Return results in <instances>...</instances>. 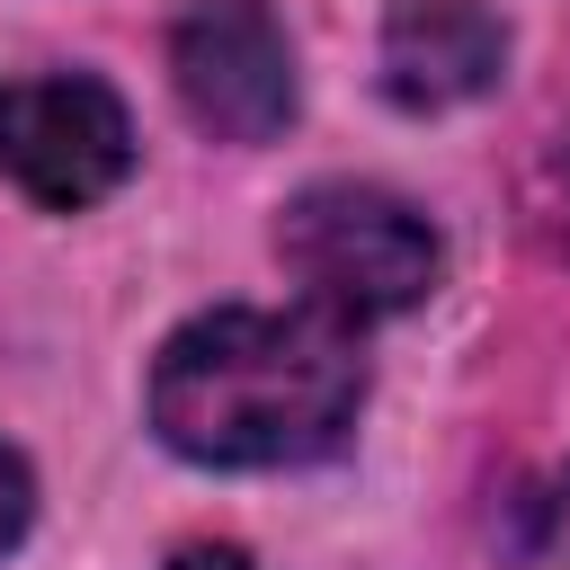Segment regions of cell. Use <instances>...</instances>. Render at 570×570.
Here are the masks:
<instances>
[{"label":"cell","mask_w":570,"mask_h":570,"mask_svg":"<svg viewBox=\"0 0 570 570\" xmlns=\"http://www.w3.org/2000/svg\"><path fill=\"white\" fill-rule=\"evenodd\" d=\"M499 62H508V27L490 18V0H392L383 9V89L419 116L481 98Z\"/></svg>","instance_id":"cell-5"},{"label":"cell","mask_w":570,"mask_h":570,"mask_svg":"<svg viewBox=\"0 0 570 570\" xmlns=\"http://www.w3.org/2000/svg\"><path fill=\"white\" fill-rule=\"evenodd\" d=\"M169 80L214 142H276L294 125V45L267 0H187L169 27Z\"/></svg>","instance_id":"cell-4"},{"label":"cell","mask_w":570,"mask_h":570,"mask_svg":"<svg viewBox=\"0 0 570 570\" xmlns=\"http://www.w3.org/2000/svg\"><path fill=\"white\" fill-rule=\"evenodd\" d=\"M27 517H36V481H27V463H18L9 445H0V552H18Z\"/></svg>","instance_id":"cell-6"},{"label":"cell","mask_w":570,"mask_h":570,"mask_svg":"<svg viewBox=\"0 0 570 570\" xmlns=\"http://www.w3.org/2000/svg\"><path fill=\"white\" fill-rule=\"evenodd\" d=\"M365 410V347L338 312L223 303L151 356V428L205 472H276L330 454Z\"/></svg>","instance_id":"cell-1"},{"label":"cell","mask_w":570,"mask_h":570,"mask_svg":"<svg viewBox=\"0 0 570 570\" xmlns=\"http://www.w3.org/2000/svg\"><path fill=\"white\" fill-rule=\"evenodd\" d=\"M169 570H258L249 552H223V543H205V552H178Z\"/></svg>","instance_id":"cell-7"},{"label":"cell","mask_w":570,"mask_h":570,"mask_svg":"<svg viewBox=\"0 0 570 570\" xmlns=\"http://www.w3.org/2000/svg\"><path fill=\"white\" fill-rule=\"evenodd\" d=\"M276 249H285V276L303 285V303L338 312L347 330L365 321H392V312H419L445 276V240L436 223L392 196V187H356V178H321L285 205L276 223Z\"/></svg>","instance_id":"cell-2"},{"label":"cell","mask_w":570,"mask_h":570,"mask_svg":"<svg viewBox=\"0 0 570 570\" xmlns=\"http://www.w3.org/2000/svg\"><path fill=\"white\" fill-rule=\"evenodd\" d=\"M134 169V116L89 71H27L0 80V178L53 214L116 196Z\"/></svg>","instance_id":"cell-3"}]
</instances>
